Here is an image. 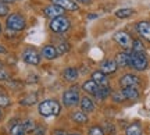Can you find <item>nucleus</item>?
Masks as SVG:
<instances>
[{"mask_svg":"<svg viewBox=\"0 0 150 135\" xmlns=\"http://www.w3.org/2000/svg\"><path fill=\"white\" fill-rule=\"evenodd\" d=\"M61 106L57 100L54 99H46L39 104V114L43 117H52V116H59Z\"/></svg>","mask_w":150,"mask_h":135,"instance_id":"nucleus-1","label":"nucleus"},{"mask_svg":"<svg viewBox=\"0 0 150 135\" xmlns=\"http://www.w3.org/2000/svg\"><path fill=\"white\" fill-rule=\"evenodd\" d=\"M7 28L11 29V31H22V29H25L27 28V21H25V18L21 16V14H18V13H14V14H10V16L7 17Z\"/></svg>","mask_w":150,"mask_h":135,"instance_id":"nucleus-2","label":"nucleus"},{"mask_svg":"<svg viewBox=\"0 0 150 135\" xmlns=\"http://www.w3.org/2000/svg\"><path fill=\"white\" fill-rule=\"evenodd\" d=\"M147 57L145 53H131V65L138 71H145L147 68Z\"/></svg>","mask_w":150,"mask_h":135,"instance_id":"nucleus-3","label":"nucleus"},{"mask_svg":"<svg viewBox=\"0 0 150 135\" xmlns=\"http://www.w3.org/2000/svg\"><path fill=\"white\" fill-rule=\"evenodd\" d=\"M70 20L67 17L61 16V17H57L50 21V29L53 32H65L68 28H70Z\"/></svg>","mask_w":150,"mask_h":135,"instance_id":"nucleus-4","label":"nucleus"},{"mask_svg":"<svg viewBox=\"0 0 150 135\" xmlns=\"http://www.w3.org/2000/svg\"><path fill=\"white\" fill-rule=\"evenodd\" d=\"M22 60L31 65H38L40 63V54L38 53V50H35L33 48H28L22 53Z\"/></svg>","mask_w":150,"mask_h":135,"instance_id":"nucleus-5","label":"nucleus"},{"mask_svg":"<svg viewBox=\"0 0 150 135\" xmlns=\"http://www.w3.org/2000/svg\"><path fill=\"white\" fill-rule=\"evenodd\" d=\"M78 102H79V93H78V91L75 88L64 92V95H63V103H64L67 107L78 104Z\"/></svg>","mask_w":150,"mask_h":135,"instance_id":"nucleus-6","label":"nucleus"},{"mask_svg":"<svg viewBox=\"0 0 150 135\" xmlns=\"http://www.w3.org/2000/svg\"><path fill=\"white\" fill-rule=\"evenodd\" d=\"M114 39H115V42H117L121 48L124 49H131L132 48V38H131V35L129 33H127L125 31H120V32H117L115 35H114Z\"/></svg>","mask_w":150,"mask_h":135,"instance_id":"nucleus-7","label":"nucleus"},{"mask_svg":"<svg viewBox=\"0 0 150 135\" xmlns=\"http://www.w3.org/2000/svg\"><path fill=\"white\" fill-rule=\"evenodd\" d=\"M63 14H64V9H61L57 4H50L45 9V16L47 18H52V20L57 18V17H61Z\"/></svg>","mask_w":150,"mask_h":135,"instance_id":"nucleus-8","label":"nucleus"},{"mask_svg":"<svg viewBox=\"0 0 150 135\" xmlns=\"http://www.w3.org/2000/svg\"><path fill=\"white\" fill-rule=\"evenodd\" d=\"M120 84L122 88H128V87H138L139 84V78L134 74H125V75L120 80Z\"/></svg>","mask_w":150,"mask_h":135,"instance_id":"nucleus-9","label":"nucleus"},{"mask_svg":"<svg viewBox=\"0 0 150 135\" xmlns=\"http://www.w3.org/2000/svg\"><path fill=\"white\" fill-rule=\"evenodd\" d=\"M136 29L142 38H145L146 41L150 42V22L147 21H140L136 24Z\"/></svg>","mask_w":150,"mask_h":135,"instance_id":"nucleus-10","label":"nucleus"},{"mask_svg":"<svg viewBox=\"0 0 150 135\" xmlns=\"http://www.w3.org/2000/svg\"><path fill=\"white\" fill-rule=\"evenodd\" d=\"M100 71L103 74H112L117 71V63L115 60H104L100 65Z\"/></svg>","mask_w":150,"mask_h":135,"instance_id":"nucleus-11","label":"nucleus"},{"mask_svg":"<svg viewBox=\"0 0 150 135\" xmlns=\"http://www.w3.org/2000/svg\"><path fill=\"white\" fill-rule=\"evenodd\" d=\"M52 1H53V4L60 6V7L64 9V10H71V11L78 10V4L74 3L72 0H52Z\"/></svg>","mask_w":150,"mask_h":135,"instance_id":"nucleus-12","label":"nucleus"},{"mask_svg":"<svg viewBox=\"0 0 150 135\" xmlns=\"http://www.w3.org/2000/svg\"><path fill=\"white\" fill-rule=\"evenodd\" d=\"M42 56L47 60H54L59 56V53H57V49L54 48L53 45H46L42 49Z\"/></svg>","mask_w":150,"mask_h":135,"instance_id":"nucleus-13","label":"nucleus"},{"mask_svg":"<svg viewBox=\"0 0 150 135\" xmlns=\"http://www.w3.org/2000/svg\"><path fill=\"white\" fill-rule=\"evenodd\" d=\"M121 93L124 95L125 99H129V100H135V99H138V97H139V89H138L136 87L124 88Z\"/></svg>","mask_w":150,"mask_h":135,"instance_id":"nucleus-14","label":"nucleus"},{"mask_svg":"<svg viewBox=\"0 0 150 135\" xmlns=\"http://www.w3.org/2000/svg\"><path fill=\"white\" fill-rule=\"evenodd\" d=\"M115 63H117V67H128V65H131V54L118 53L115 56Z\"/></svg>","mask_w":150,"mask_h":135,"instance_id":"nucleus-15","label":"nucleus"},{"mask_svg":"<svg viewBox=\"0 0 150 135\" xmlns=\"http://www.w3.org/2000/svg\"><path fill=\"white\" fill-rule=\"evenodd\" d=\"M82 88H83V91L88 92V93H91V95H93V96H97V93H99V89H100V87L97 85L95 81H92V80H89V81H86L83 85H82Z\"/></svg>","mask_w":150,"mask_h":135,"instance_id":"nucleus-16","label":"nucleus"},{"mask_svg":"<svg viewBox=\"0 0 150 135\" xmlns=\"http://www.w3.org/2000/svg\"><path fill=\"white\" fill-rule=\"evenodd\" d=\"M92 81H95L99 87H107V77L106 74H103L102 71H95L92 74Z\"/></svg>","mask_w":150,"mask_h":135,"instance_id":"nucleus-17","label":"nucleus"},{"mask_svg":"<svg viewBox=\"0 0 150 135\" xmlns=\"http://www.w3.org/2000/svg\"><path fill=\"white\" fill-rule=\"evenodd\" d=\"M78 70L76 68H72V67H70V68H65L64 72H63V77H64L65 81L68 82H74L76 81V78H78Z\"/></svg>","mask_w":150,"mask_h":135,"instance_id":"nucleus-18","label":"nucleus"},{"mask_svg":"<svg viewBox=\"0 0 150 135\" xmlns=\"http://www.w3.org/2000/svg\"><path fill=\"white\" fill-rule=\"evenodd\" d=\"M81 109H82V112L83 113H88V112H92L93 109H95V103H93V100H92L91 97H82L81 99Z\"/></svg>","mask_w":150,"mask_h":135,"instance_id":"nucleus-19","label":"nucleus"},{"mask_svg":"<svg viewBox=\"0 0 150 135\" xmlns=\"http://www.w3.org/2000/svg\"><path fill=\"white\" fill-rule=\"evenodd\" d=\"M36 102H38V96L35 93L27 95V96H24L21 100H20V103H21L22 106H31V104H35Z\"/></svg>","mask_w":150,"mask_h":135,"instance_id":"nucleus-20","label":"nucleus"},{"mask_svg":"<svg viewBox=\"0 0 150 135\" xmlns=\"http://www.w3.org/2000/svg\"><path fill=\"white\" fill-rule=\"evenodd\" d=\"M132 14H135V10H132V9H120L115 11L117 18H129Z\"/></svg>","mask_w":150,"mask_h":135,"instance_id":"nucleus-21","label":"nucleus"},{"mask_svg":"<svg viewBox=\"0 0 150 135\" xmlns=\"http://www.w3.org/2000/svg\"><path fill=\"white\" fill-rule=\"evenodd\" d=\"M72 120H74L75 123L82 124V123H86V121H88V116H86L83 112H75V113L72 114Z\"/></svg>","mask_w":150,"mask_h":135,"instance_id":"nucleus-22","label":"nucleus"},{"mask_svg":"<svg viewBox=\"0 0 150 135\" xmlns=\"http://www.w3.org/2000/svg\"><path fill=\"white\" fill-rule=\"evenodd\" d=\"M127 135H142V127L139 124H132L127 128Z\"/></svg>","mask_w":150,"mask_h":135,"instance_id":"nucleus-23","label":"nucleus"},{"mask_svg":"<svg viewBox=\"0 0 150 135\" xmlns=\"http://www.w3.org/2000/svg\"><path fill=\"white\" fill-rule=\"evenodd\" d=\"M10 134H11V135H25L27 132H25V130H24V127H22V124H20V123H17L16 125H13V127H11Z\"/></svg>","mask_w":150,"mask_h":135,"instance_id":"nucleus-24","label":"nucleus"},{"mask_svg":"<svg viewBox=\"0 0 150 135\" xmlns=\"http://www.w3.org/2000/svg\"><path fill=\"white\" fill-rule=\"evenodd\" d=\"M132 50H134V53H145V46L139 39H135L132 42Z\"/></svg>","mask_w":150,"mask_h":135,"instance_id":"nucleus-25","label":"nucleus"},{"mask_svg":"<svg viewBox=\"0 0 150 135\" xmlns=\"http://www.w3.org/2000/svg\"><path fill=\"white\" fill-rule=\"evenodd\" d=\"M22 127H24L25 132H33L35 128H36V124H35V121H33V120H25V121H24V124H22Z\"/></svg>","mask_w":150,"mask_h":135,"instance_id":"nucleus-26","label":"nucleus"},{"mask_svg":"<svg viewBox=\"0 0 150 135\" xmlns=\"http://www.w3.org/2000/svg\"><path fill=\"white\" fill-rule=\"evenodd\" d=\"M110 92H111V89H110L108 87H100V89H99V93H97V97L104 99V97H107L108 95H110Z\"/></svg>","mask_w":150,"mask_h":135,"instance_id":"nucleus-27","label":"nucleus"},{"mask_svg":"<svg viewBox=\"0 0 150 135\" xmlns=\"http://www.w3.org/2000/svg\"><path fill=\"white\" fill-rule=\"evenodd\" d=\"M10 103L11 100L7 95H0V107H7Z\"/></svg>","mask_w":150,"mask_h":135,"instance_id":"nucleus-28","label":"nucleus"},{"mask_svg":"<svg viewBox=\"0 0 150 135\" xmlns=\"http://www.w3.org/2000/svg\"><path fill=\"white\" fill-rule=\"evenodd\" d=\"M57 49V48H56ZM68 49H70V45L67 43V42H61V43L59 45V49H57V53L59 54H63V53H65V52H68Z\"/></svg>","mask_w":150,"mask_h":135,"instance_id":"nucleus-29","label":"nucleus"},{"mask_svg":"<svg viewBox=\"0 0 150 135\" xmlns=\"http://www.w3.org/2000/svg\"><path fill=\"white\" fill-rule=\"evenodd\" d=\"M8 80H10V74H8V71L0 67V81H8Z\"/></svg>","mask_w":150,"mask_h":135,"instance_id":"nucleus-30","label":"nucleus"},{"mask_svg":"<svg viewBox=\"0 0 150 135\" xmlns=\"http://www.w3.org/2000/svg\"><path fill=\"white\" fill-rule=\"evenodd\" d=\"M89 135H104V132H103V130L100 127L95 125V127H92L91 130H89Z\"/></svg>","mask_w":150,"mask_h":135,"instance_id":"nucleus-31","label":"nucleus"},{"mask_svg":"<svg viewBox=\"0 0 150 135\" xmlns=\"http://www.w3.org/2000/svg\"><path fill=\"white\" fill-rule=\"evenodd\" d=\"M7 13H8V6L4 3H0V17L7 16Z\"/></svg>","mask_w":150,"mask_h":135,"instance_id":"nucleus-32","label":"nucleus"},{"mask_svg":"<svg viewBox=\"0 0 150 135\" xmlns=\"http://www.w3.org/2000/svg\"><path fill=\"white\" fill-rule=\"evenodd\" d=\"M112 99H114V102H122L125 97H124V95L120 92V93H114V95H112Z\"/></svg>","mask_w":150,"mask_h":135,"instance_id":"nucleus-33","label":"nucleus"},{"mask_svg":"<svg viewBox=\"0 0 150 135\" xmlns=\"http://www.w3.org/2000/svg\"><path fill=\"white\" fill-rule=\"evenodd\" d=\"M78 3H83V4H91L92 0H76Z\"/></svg>","mask_w":150,"mask_h":135,"instance_id":"nucleus-34","label":"nucleus"},{"mask_svg":"<svg viewBox=\"0 0 150 135\" xmlns=\"http://www.w3.org/2000/svg\"><path fill=\"white\" fill-rule=\"evenodd\" d=\"M53 135H65V132L64 131H54Z\"/></svg>","mask_w":150,"mask_h":135,"instance_id":"nucleus-35","label":"nucleus"},{"mask_svg":"<svg viewBox=\"0 0 150 135\" xmlns=\"http://www.w3.org/2000/svg\"><path fill=\"white\" fill-rule=\"evenodd\" d=\"M0 53H6V49L3 48V46H1V45H0Z\"/></svg>","mask_w":150,"mask_h":135,"instance_id":"nucleus-36","label":"nucleus"},{"mask_svg":"<svg viewBox=\"0 0 150 135\" xmlns=\"http://www.w3.org/2000/svg\"><path fill=\"white\" fill-rule=\"evenodd\" d=\"M89 18H91V20H92V18H97V14H91V16H89Z\"/></svg>","mask_w":150,"mask_h":135,"instance_id":"nucleus-37","label":"nucleus"},{"mask_svg":"<svg viewBox=\"0 0 150 135\" xmlns=\"http://www.w3.org/2000/svg\"><path fill=\"white\" fill-rule=\"evenodd\" d=\"M1 117H3V113H1V110H0V120H1Z\"/></svg>","mask_w":150,"mask_h":135,"instance_id":"nucleus-38","label":"nucleus"},{"mask_svg":"<svg viewBox=\"0 0 150 135\" xmlns=\"http://www.w3.org/2000/svg\"><path fill=\"white\" fill-rule=\"evenodd\" d=\"M0 33H1V25H0Z\"/></svg>","mask_w":150,"mask_h":135,"instance_id":"nucleus-39","label":"nucleus"},{"mask_svg":"<svg viewBox=\"0 0 150 135\" xmlns=\"http://www.w3.org/2000/svg\"><path fill=\"white\" fill-rule=\"evenodd\" d=\"M71 135H79V134H71Z\"/></svg>","mask_w":150,"mask_h":135,"instance_id":"nucleus-40","label":"nucleus"},{"mask_svg":"<svg viewBox=\"0 0 150 135\" xmlns=\"http://www.w3.org/2000/svg\"><path fill=\"white\" fill-rule=\"evenodd\" d=\"M0 67H1V63H0Z\"/></svg>","mask_w":150,"mask_h":135,"instance_id":"nucleus-41","label":"nucleus"},{"mask_svg":"<svg viewBox=\"0 0 150 135\" xmlns=\"http://www.w3.org/2000/svg\"><path fill=\"white\" fill-rule=\"evenodd\" d=\"M0 3H1V1H0Z\"/></svg>","mask_w":150,"mask_h":135,"instance_id":"nucleus-42","label":"nucleus"}]
</instances>
